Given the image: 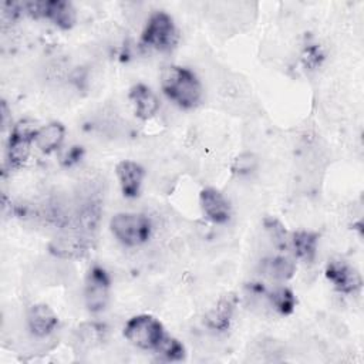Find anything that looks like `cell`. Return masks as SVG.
I'll return each mask as SVG.
<instances>
[{
	"label": "cell",
	"instance_id": "obj_1",
	"mask_svg": "<svg viewBox=\"0 0 364 364\" xmlns=\"http://www.w3.org/2000/svg\"><path fill=\"white\" fill-rule=\"evenodd\" d=\"M165 95L182 108L195 107L202 97V87L196 75L183 67H166L161 77Z\"/></svg>",
	"mask_w": 364,
	"mask_h": 364
},
{
	"label": "cell",
	"instance_id": "obj_2",
	"mask_svg": "<svg viewBox=\"0 0 364 364\" xmlns=\"http://www.w3.org/2000/svg\"><path fill=\"white\" fill-rule=\"evenodd\" d=\"M112 235L127 246H138L151 236V220L139 213H117L109 222Z\"/></svg>",
	"mask_w": 364,
	"mask_h": 364
},
{
	"label": "cell",
	"instance_id": "obj_3",
	"mask_svg": "<svg viewBox=\"0 0 364 364\" xmlns=\"http://www.w3.org/2000/svg\"><path fill=\"white\" fill-rule=\"evenodd\" d=\"M164 327L155 317L149 314H139L129 318L124 328L125 338L144 350H154L164 337Z\"/></svg>",
	"mask_w": 364,
	"mask_h": 364
},
{
	"label": "cell",
	"instance_id": "obj_4",
	"mask_svg": "<svg viewBox=\"0 0 364 364\" xmlns=\"http://www.w3.org/2000/svg\"><path fill=\"white\" fill-rule=\"evenodd\" d=\"M37 129L34 122L28 119H23L13 127L7 144V162L10 168H20L24 165L30 155L31 144H34Z\"/></svg>",
	"mask_w": 364,
	"mask_h": 364
},
{
	"label": "cell",
	"instance_id": "obj_5",
	"mask_svg": "<svg viewBox=\"0 0 364 364\" xmlns=\"http://www.w3.org/2000/svg\"><path fill=\"white\" fill-rule=\"evenodd\" d=\"M142 43L156 50H168L176 43V28L172 18L164 13H154L142 33Z\"/></svg>",
	"mask_w": 364,
	"mask_h": 364
},
{
	"label": "cell",
	"instance_id": "obj_6",
	"mask_svg": "<svg viewBox=\"0 0 364 364\" xmlns=\"http://www.w3.org/2000/svg\"><path fill=\"white\" fill-rule=\"evenodd\" d=\"M84 299L87 309L92 313L105 309L109 299V279L102 267L94 266L90 269L85 279Z\"/></svg>",
	"mask_w": 364,
	"mask_h": 364
},
{
	"label": "cell",
	"instance_id": "obj_7",
	"mask_svg": "<svg viewBox=\"0 0 364 364\" xmlns=\"http://www.w3.org/2000/svg\"><path fill=\"white\" fill-rule=\"evenodd\" d=\"M326 276L333 286L343 293H354L363 283L358 272L340 260H333L327 264Z\"/></svg>",
	"mask_w": 364,
	"mask_h": 364
},
{
	"label": "cell",
	"instance_id": "obj_8",
	"mask_svg": "<svg viewBox=\"0 0 364 364\" xmlns=\"http://www.w3.org/2000/svg\"><path fill=\"white\" fill-rule=\"evenodd\" d=\"M50 252L61 259L82 256L88 249L87 237L80 232H65L50 242Z\"/></svg>",
	"mask_w": 364,
	"mask_h": 364
},
{
	"label": "cell",
	"instance_id": "obj_9",
	"mask_svg": "<svg viewBox=\"0 0 364 364\" xmlns=\"http://www.w3.org/2000/svg\"><path fill=\"white\" fill-rule=\"evenodd\" d=\"M200 208L205 216L213 223H225L230 218L228 199L215 188H205L199 196Z\"/></svg>",
	"mask_w": 364,
	"mask_h": 364
},
{
	"label": "cell",
	"instance_id": "obj_10",
	"mask_svg": "<svg viewBox=\"0 0 364 364\" xmlns=\"http://www.w3.org/2000/svg\"><path fill=\"white\" fill-rule=\"evenodd\" d=\"M27 324L34 336L46 337L54 331L58 324V318L47 304H34L28 309Z\"/></svg>",
	"mask_w": 364,
	"mask_h": 364
},
{
	"label": "cell",
	"instance_id": "obj_11",
	"mask_svg": "<svg viewBox=\"0 0 364 364\" xmlns=\"http://www.w3.org/2000/svg\"><path fill=\"white\" fill-rule=\"evenodd\" d=\"M129 100L134 107V112L141 119H148L154 117L159 108V101L149 87L144 84H136L129 91Z\"/></svg>",
	"mask_w": 364,
	"mask_h": 364
},
{
	"label": "cell",
	"instance_id": "obj_12",
	"mask_svg": "<svg viewBox=\"0 0 364 364\" xmlns=\"http://www.w3.org/2000/svg\"><path fill=\"white\" fill-rule=\"evenodd\" d=\"M117 176L122 189V193L128 198H135L139 193V188L144 179V169L134 161H122L117 165Z\"/></svg>",
	"mask_w": 364,
	"mask_h": 364
},
{
	"label": "cell",
	"instance_id": "obj_13",
	"mask_svg": "<svg viewBox=\"0 0 364 364\" xmlns=\"http://www.w3.org/2000/svg\"><path fill=\"white\" fill-rule=\"evenodd\" d=\"M65 128L60 122H50L37 129L34 136V145L44 154L55 151L64 139Z\"/></svg>",
	"mask_w": 364,
	"mask_h": 364
},
{
	"label": "cell",
	"instance_id": "obj_14",
	"mask_svg": "<svg viewBox=\"0 0 364 364\" xmlns=\"http://www.w3.org/2000/svg\"><path fill=\"white\" fill-rule=\"evenodd\" d=\"M260 270L269 279L284 282V280H289L294 274L296 264L289 257L272 256V257H266L262 260Z\"/></svg>",
	"mask_w": 364,
	"mask_h": 364
},
{
	"label": "cell",
	"instance_id": "obj_15",
	"mask_svg": "<svg viewBox=\"0 0 364 364\" xmlns=\"http://www.w3.org/2000/svg\"><path fill=\"white\" fill-rule=\"evenodd\" d=\"M233 309H235V301L230 296L220 299L216 307H213L205 317L208 327L216 331L228 330L233 316Z\"/></svg>",
	"mask_w": 364,
	"mask_h": 364
},
{
	"label": "cell",
	"instance_id": "obj_16",
	"mask_svg": "<svg viewBox=\"0 0 364 364\" xmlns=\"http://www.w3.org/2000/svg\"><path fill=\"white\" fill-rule=\"evenodd\" d=\"M44 17L50 18L61 28H70L75 21V11L68 1L50 0L44 1Z\"/></svg>",
	"mask_w": 364,
	"mask_h": 364
},
{
	"label": "cell",
	"instance_id": "obj_17",
	"mask_svg": "<svg viewBox=\"0 0 364 364\" xmlns=\"http://www.w3.org/2000/svg\"><path fill=\"white\" fill-rule=\"evenodd\" d=\"M291 245L297 257L310 262L316 256L317 235L309 230H299L291 236Z\"/></svg>",
	"mask_w": 364,
	"mask_h": 364
},
{
	"label": "cell",
	"instance_id": "obj_18",
	"mask_svg": "<svg viewBox=\"0 0 364 364\" xmlns=\"http://www.w3.org/2000/svg\"><path fill=\"white\" fill-rule=\"evenodd\" d=\"M266 299L269 300L270 306L282 314H290L296 306V297L287 287H277L276 290L270 291Z\"/></svg>",
	"mask_w": 364,
	"mask_h": 364
},
{
	"label": "cell",
	"instance_id": "obj_19",
	"mask_svg": "<svg viewBox=\"0 0 364 364\" xmlns=\"http://www.w3.org/2000/svg\"><path fill=\"white\" fill-rule=\"evenodd\" d=\"M154 350L166 361H179L185 355L183 346L176 338L169 337L166 334H164V337Z\"/></svg>",
	"mask_w": 364,
	"mask_h": 364
},
{
	"label": "cell",
	"instance_id": "obj_20",
	"mask_svg": "<svg viewBox=\"0 0 364 364\" xmlns=\"http://www.w3.org/2000/svg\"><path fill=\"white\" fill-rule=\"evenodd\" d=\"M264 229L267 230L270 239L274 242L276 246H279V247H286L287 246V232L277 219L266 218L264 219Z\"/></svg>",
	"mask_w": 364,
	"mask_h": 364
},
{
	"label": "cell",
	"instance_id": "obj_21",
	"mask_svg": "<svg viewBox=\"0 0 364 364\" xmlns=\"http://www.w3.org/2000/svg\"><path fill=\"white\" fill-rule=\"evenodd\" d=\"M256 158L253 154H242L236 161H235V165H233V169L240 173V175H245V173H249L252 172L255 168H256Z\"/></svg>",
	"mask_w": 364,
	"mask_h": 364
},
{
	"label": "cell",
	"instance_id": "obj_22",
	"mask_svg": "<svg viewBox=\"0 0 364 364\" xmlns=\"http://www.w3.org/2000/svg\"><path fill=\"white\" fill-rule=\"evenodd\" d=\"M101 338V328L97 327L95 324H87L85 327H81L80 330V341L82 344L91 346Z\"/></svg>",
	"mask_w": 364,
	"mask_h": 364
},
{
	"label": "cell",
	"instance_id": "obj_23",
	"mask_svg": "<svg viewBox=\"0 0 364 364\" xmlns=\"http://www.w3.org/2000/svg\"><path fill=\"white\" fill-rule=\"evenodd\" d=\"M81 149L78 146H71L67 152V155L63 158V161L65 162V165H73L75 164L80 158H81Z\"/></svg>",
	"mask_w": 364,
	"mask_h": 364
}]
</instances>
